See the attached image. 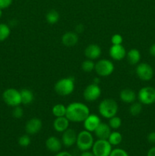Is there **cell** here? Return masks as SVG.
Segmentation results:
<instances>
[{"instance_id":"6da1fadb","label":"cell","mask_w":155,"mask_h":156,"mask_svg":"<svg viewBox=\"0 0 155 156\" xmlns=\"http://www.w3.org/2000/svg\"><path fill=\"white\" fill-rule=\"evenodd\" d=\"M90 114V110L85 104L81 102H72L66 106L65 117L70 122L81 123Z\"/></svg>"},{"instance_id":"7a4b0ae2","label":"cell","mask_w":155,"mask_h":156,"mask_svg":"<svg viewBox=\"0 0 155 156\" xmlns=\"http://www.w3.org/2000/svg\"><path fill=\"white\" fill-rule=\"evenodd\" d=\"M118 110V104L112 98H106L99 104V114L106 119H109L116 115Z\"/></svg>"},{"instance_id":"3957f363","label":"cell","mask_w":155,"mask_h":156,"mask_svg":"<svg viewBox=\"0 0 155 156\" xmlns=\"http://www.w3.org/2000/svg\"><path fill=\"white\" fill-rule=\"evenodd\" d=\"M74 79L73 77L62 78L56 82L54 89L56 94L60 96L70 95L74 90Z\"/></svg>"},{"instance_id":"277c9868","label":"cell","mask_w":155,"mask_h":156,"mask_svg":"<svg viewBox=\"0 0 155 156\" xmlns=\"http://www.w3.org/2000/svg\"><path fill=\"white\" fill-rule=\"evenodd\" d=\"M94 140L92 134L91 132L86 130H82L78 134L77 141H76V145L78 148L79 150L81 152L83 151H88L92 149V146L94 145Z\"/></svg>"},{"instance_id":"5b68a950","label":"cell","mask_w":155,"mask_h":156,"mask_svg":"<svg viewBox=\"0 0 155 156\" xmlns=\"http://www.w3.org/2000/svg\"><path fill=\"white\" fill-rule=\"evenodd\" d=\"M2 99L9 106L15 108L21 105V97L20 91L14 88H9L2 93Z\"/></svg>"},{"instance_id":"8992f818","label":"cell","mask_w":155,"mask_h":156,"mask_svg":"<svg viewBox=\"0 0 155 156\" xmlns=\"http://www.w3.org/2000/svg\"><path fill=\"white\" fill-rule=\"evenodd\" d=\"M115 67L112 61L106 59H102L95 63L94 71L100 77H107L114 72Z\"/></svg>"},{"instance_id":"52a82bcc","label":"cell","mask_w":155,"mask_h":156,"mask_svg":"<svg viewBox=\"0 0 155 156\" xmlns=\"http://www.w3.org/2000/svg\"><path fill=\"white\" fill-rule=\"evenodd\" d=\"M112 150V145L107 140L97 139L92 146V152L95 156H109Z\"/></svg>"},{"instance_id":"ba28073f","label":"cell","mask_w":155,"mask_h":156,"mask_svg":"<svg viewBox=\"0 0 155 156\" xmlns=\"http://www.w3.org/2000/svg\"><path fill=\"white\" fill-rule=\"evenodd\" d=\"M138 98L142 105H153L155 103V88L150 86L143 87L138 91Z\"/></svg>"},{"instance_id":"9c48e42d","label":"cell","mask_w":155,"mask_h":156,"mask_svg":"<svg viewBox=\"0 0 155 156\" xmlns=\"http://www.w3.org/2000/svg\"><path fill=\"white\" fill-rule=\"evenodd\" d=\"M101 93V88L99 86V85L91 83L84 88L83 92V97L87 101H95L100 97Z\"/></svg>"},{"instance_id":"30bf717a","label":"cell","mask_w":155,"mask_h":156,"mask_svg":"<svg viewBox=\"0 0 155 156\" xmlns=\"http://www.w3.org/2000/svg\"><path fill=\"white\" fill-rule=\"evenodd\" d=\"M135 73L141 80L150 81L153 76V69L151 66L146 62H141L137 65Z\"/></svg>"},{"instance_id":"8fae6325","label":"cell","mask_w":155,"mask_h":156,"mask_svg":"<svg viewBox=\"0 0 155 156\" xmlns=\"http://www.w3.org/2000/svg\"><path fill=\"white\" fill-rule=\"evenodd\" d=\"M43 127L42 120L37 117H33L27 121L25 124V131L28 135L38 133Z\"/></svg>"},{"instance_id":"7c38bea8","label":"cell","mask_w":155,"mask_h":156,"mask_svg":"<svg viewBox=\"0 0 155 156\" xmlns=\"http://www.w3.org/2000/svg\"><path fill=\"white\" fill-rule=\"evenodd\" d=\"M78 134L76 133V131L73 129H67L66 130L62 133V145L65 147H71L76 144L77 141Z\"/></svg>"},{"instance_id":"4fadbf2b","label":"cell","mask_w":155,"mask_h":156,"mask_svg":"<svg viewBox=\"0 0 155 156\" xmlns=\"http://www.w3.org/2000/svg\"><path fill=\"white\" fill-rule=\"evenodd\" d=\"M109 56L112 59L115 61L122 60L123 59L126 57V48L122 46V44H119V45H112L109 48Z\"/></svg>"},{"instance_id":"5bb4252c","label":"cell","mask_w":155,"mask_h":156,"mask_svg":"<svg viewBox=\"0 0 155 156\" xmlns=\"http://www.w3.org/2000/svg\"><path fill=\"white\" fill-rule=\"evenodd\" d=\"M101 121H100V117L95 114H90L83 122L84 129L91 133L94 132V130L97 129Z\"/></svg>"},{"instance_id":"9a60e30c","label":"cell","mask_w":155,"mask_h":156,"mask_svg":"<svg viewBox=\"0 0 155 156\" xmlns=\"http://www.w3.org/2000/svg\"><path fill=\"white\" fill-rule=\"evenodd\" d=\"M102 50L100 47L97 44H90L85 48L84 50V55L88 59L94 60L97 59L101 56Z\"/></svg>"},{"instance_id":"2e32d148","label":"cell","mask_w":155,"mask_h":156,"mask_svg":"<svg viewBox=\"0 0 155 156\" xmlns=\"http://www.w3.org/2000/svg\"><path fill=\"white\" fill-rule=\"evenodd\" d=\"M78 34L76 32L68 31L64 34L62 37V43L67 47H74L78 42Z\"/></svg>"},{"instance_id":"e0dca14e","label":"cell","mask_w":155,"mask_h":156,"mask_svg":"<svg viewBox=\"0 0 155 156\" xmlns=\"http://www.w3.org/2000/svg\"><path fill=\"white\" fill-rule=\"evenodd\" d=\"M46 147L51 152L57 153L60 152L62 146V143L59 138L56 136H50L46 140Z\"/></svg>"},{"instance_id":"ac0fdd59","label":"cell","mask_w":155,"mask_h":156,"mask_svg":"<svg viewBox=\"0 0 155 156\" xmlns=\"http://www.w3.org/2000/svg\"><path fill=\"white\" fill-rule=\"evenodd\" d=\"M111 132L112 131H111V128L109 126V124L105 123H100L94 133L97 139L108 140Z\"/></svg>"},{"instance_id":"d6986e66","label":"cell","mask_w":155,"mask_h":156,"mask_svg":"<svg viewBox=\"0 0 155 156\" xmlns=\"http://www.w3.org/2000/svg\"><path fill=\"white\" fill-rule=\"evenodd\" d=\"M70 121L66 117H56L53 123V128L58 133H63L68 129Z\"/></svg>"},{"instance_id":"ffe728a7","label":"cell","mask_w":155,"mask_h":156,"mask_svg":"<svg viewBox=\"0 0 155 156\" xmlns=\"http://www.w3.org/2000/svg\"><path fill=\"white\" fill-rule=\"evenodd\" d=\"M119 98L122 102L126 104H132L135 101L137 95L131 88H124L119 93Z\"/></svg>"},{"instance_id":"44dd1931","label":"cell","mask_w":155,"mask_h":156,"mask_svg":"<svg viewBox=\"0 0 155 156\" xmlns=\"http://www.w3.org/2000/svg\"><path fill=\"white\" fill-rule=\"evenodd\" d=\"M141 53L137 49H131L127 52L126 58L129 63L132 66L138 65V62L141 60Z\"/></svg>"},{"instance_id":"7402d4cb","label":"cell","mask_w":155,"mask_h":156,"mask_svg":"<svg viewBox=\"0 0 155 156\" xmlns=\"http://www.w3.org/2000/svg\"><path fill=\"white\" fill-rule=\"evenodd\" d=\"M21 97V104L24 105H30L34 100V94L31 90L28 88H23L20 91Z\"/></svg>"},{"instance_id":"603a6c76","label":"cell","mask_w":155,"mask_h":156,"mask_svg":"<svg viewBox=\"0 0 155 156\" xmlns=\"http://www.w3.org/2000/svg\"><path fill=\"white\" fill-rule=\"evenodd\" d=\"M60 18L59 13L55 9H51L46 15V20L50 24H55L58 23Z\"/></svg>"},{"instance_id":"cb8c5ba5","label":"cell","mask_w":155,"mask_h":156,"mask_svg":"<svg viewBox=\"0 0 155 156\" xmlns=\"http://www.w3.org/2000/svg\"><path fill=\"white\" fill-rule=\"evenodd\" d=\"M107 140L112 145V146H118L122 141V136L118 131H113V132H111Z\"/></svg>"},{"instance_id":"d4e9b609","label":"cell","mask_w":155,"mask_h":156,"mask_svg":"<svg viewBox=\"0 0 155 156\" xmlns=\"http://www.w3.org/2000/svg\"><path fill=\"white\" fill-rule=\"evenodd\" d=\"M52 113L56 117H65L66 114V106L62 104H57L53 107Z\"/></svg>"},{"instance_id":"484cf974","label":"cell","mask_w":155,"mask_h":156,"mask_svg":"<svg viewBox=\"0 0 155 156\" xmlns=\"http://www.w3.org/2000/svg\"><path fill=\"white\" fill-rule=\"evenodd\" d=\"M11 34V28L7 24L0 23V42H3Z\"/></svg>"},{"instance_id":"4316f807","label":"cell","mask_w":155,"mask_h":156,"mask_svg":"<svg viewBox=\"0 0 155 156\" xmlns=\"http://www.w3.org/2000/svg\"><path fill=\"white\" fill-rule=\"evenodd\" d=\"M142 104L141 102H133L131 104V106L129 108V113L132 116H138L142 111Z\"/></svg>"},{"instance_id":"83f0119b","label":"cell","mask_w":155,"mask_h":156,"mask_svg":"<svg viewBox=\"0 0 155 156\" xmlns=\"http://www.w3.org/2000/svg\"><path fill=\"white\" fill-rule=\"evenodd\" d=\"M94 68H95V63H94V60H91V59H86V60L83 61V62L81 63V69L84 73H91L92 71H94Z\"/></svg>"},{"instance_id":"f1b7e54d","label":"cell","mask_w":155,"mask_h":156,"mask_svg":"<svg viewBox=\"0 0 155 156\" xmlns=\"http://www.w3.org/2000/svg\"><path fill=\"white\" fill-rule=\"evenodd\" d=\"M109 126L112 129H118L122 125V119L118 116H114L109 119Z\"/></svg>"},{"instance_id":"f546056e","label":"cell","mask_w":155,"mask_h":156,"mask_svg":"<svg viewBox=\"0 0 155 156\" xmlns=\"http://www.w3.org/2000/svg\"><path fill=\"white\" fill-rule=\"evenodd\" d=\"M30 142H31V140H30V138L28 134L27 135L21 136L18 139V144L21 147H27L30 144Z\"/></svg>"},{"instance_id":"4dcf8cb0","label":"cell","mask_w":155,"mask_h":156,"mask_svg":"<svg viewBox=\"0 0 155 156\" xmlns=\"http://www.w3.org/2000/svg\"><path fill=\"white\" fill-rule=\"evenodd\" d=\"M12 115L15 118L20 119L24 116V110L22 109L21 107L16 106L13 108V111H12Z\"/></svg>"},{"instance_id":"1f68e13d","label":"cell","mask_w":155,"mask_h":156,"mask_svg":"<svg viewBox=\"0 0 155 156\" xmlns=\"http://www.w3.org/2000/svg\"><path fill=\"white\" fill-rule=\"evenodd\" d=\"M123 37L119 34H115L111 37V43L112 45H119V44H122Z\"/></svg>"},{"instance_id":"d6a6232c","label":"cell","mask_w":155,"mask_h":156,"mask_svg":"<svg viewBox=\"0 0 155 156\" xmlns=\"http://www.w3.org/2000/svg\"><path fill=\"white\" fill-rule=\"evenodd\" d=\"M109 156H129V154L127 153V152L125 151L124 149L117 148V149H112Z\"/></svg>"},{"instance_id":"836d02e7","label":"cell","mask_w":155,"mask_h":156,"mask_svg":"<svg viewBox=\"0 0 155 156\" xmlns=\"http://www.w3.org/2000/svg\"><path fill=\"white\" fill-rule=\"evenodd\" d=\"M13 0H0V9H5L12 5Z\"/></svg>"},{"instance_id":"e575fe53","label":"cell","mask_w":155,"mask_h":156,"mask_svg":"<svg viewBox=\"0 0 155 156\" xmlns=\"http://www.w3.org/2000/svg\"><path fill=\"white\" fill-rule=\"evenodd\" d=\"M147 141L152 144H155V132H151L148 134Z\"/></svg>"},{"instance_id":"d590c367","label":"cell","mask_w":155,"mask_h":156,"mask_svg":"<svg viewBox=\"0 0 155 156\" xmlns=\"http://www.w3.org/2000/svg\"><path fill=\"white\" fill-rule=\"evenodd\" d=\"M84 30V27L83 24H78L75 27V32L78 34L82 33Z\"/></svg>"},{"instance_id":"8d00e7d4","label":"cell","mask_w":155,"mask_h":156,"mask_svg":"<svg viewBox=\"0 0 155 156\" xmlns=\"http://www.w3.org/2000/svg\"><path fill=\"white\" fill-rule=\"evenodd\" d=\"M149 53H150V54L151 55V56L155 57V43L150 46V49H149Z\"/></svg>"},{"instance_id":"74e56055","label":"cell","mask_w":155,"mask_h":156,"mask_svg":"<svg viewBox=\"0 0 155 156\" xmlns=\"http://www.w3.org/2000/svg\"><path fill=\"white\" fill-rule=\"evenodd\" d=\"M55 156H73L68 152H59Z\"/></svg>"},{"instance_id":"f35d334b","label":"cell","mask_w":155,"mask_h":156,"mask_svg":"<svg viewBox=\"0 0 155 156\" xmlns=\"http://www.w3.org/2000/svg\"><path fill=\"white\" fill-rule=\"evenodd\" d=\"M81 156H95L93 153V152H90L89 150L88 151H83L82 153L81 154Z\"/></svg>"},{"instance_id":"ab89813d","label":"cell","mask_w":155,"mask_h":156,"mask_svg":"<svg viewBox=\"0 0 155 156\" xmlns=\"http://www.w3.org/2000/svg\"><path fill=\"white\" fill-rule=\"evenodd\" d=\"M147 156H155V146L150 148L147 152Z\"/></svg>"},{"instance_id":"60d3db41","label":"cell","mask_w":155,"mask_h":156,"mask_svg":"<svg viewBox=\"0 0 155 156\" xmlns=\"http://www.w3.org/2000/svg\"><path fill=\"white\" fill-rule=\"evenodd\" d=\"M99 82H100V79H99V78H95V79H94V82H93V83H95V84H97V85H98Z\"/></svg>"},{"instance_id":"b9f144b4","label":"cell","mask_w":155,"mask_h":156,"mask_svg":"<svg viewBox=\"0 0 155 156\" xmlns=\"http://www.w3.org/2000/svg\"><path fill=\"white\" fill-rule=\"evenodd\" d=\"M2 9H0V18H2Z\"/></svg>"}]
</instances>
